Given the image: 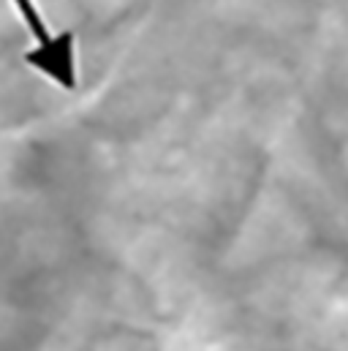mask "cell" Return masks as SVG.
Wrapping results in <instances>:
<instances>
[{
  "instance_id": "6da1fadb",
  "label": "cell",
  "mask_w": 348,
  "mask_h": 351,
  "mask_svg": "<svg viewBox=\"0 0 348 351\" xmlns=\"http://www.w3.org/2000/svg\"><path fill=\"white\" fill-rule=\"evenodd\" d=\"M77 36L71 30L55 36L49 44L36 47L30 52H25V63L36 71H41L44 77H49L55 85H60L63 90H77Z\"/></svg>"
},
{
  "instance_id": "7a4b0ae2",
  "label": "cell",
  "mask_w": 348,
  "mask_h": 351,
  "mask_svg": "<svg viewBox=\"0 0 348 351\" xmlns=\"http://www.w3.org/2000/svg\"><path fill=\"white\" fill-rule=\"evenodd\" d=\"M14 5H16V11L22 14V19H25V25H27V30H30V36L38 41V47H44V44H49L55 36L49 33V27H47V22H44V16H41V11L36 8V3L33 0H11Z\"/></svg>"
}]
</instances>
